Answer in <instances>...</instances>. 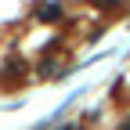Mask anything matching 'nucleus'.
Instances as JSON below:
<instances>
[{
	"label": "nucleus",
	"mask_w": 130,
	"mask_h": 130,
	"mask_svg": "<svg viewBox=\"0 0 130 130\" xmlns=\"http://www.w3.org/2000/svg\"><path fill=\"white\" fill-rule=\"evenodd\" d=\"M36 14H40V22H58L65 11H61L58 4H47V7H36Z\"/></svg>",
	"instance_id": "f257e3e1"
},
{
	"label": "nucleus",
	"mask_w": 130,
	"mask_h": 130,
	"mask_svg": "<svg viewBox=\"0 0 130 130\" xmlns=\"http://www.w3.org/2000/svg\"><path fill=\"white\" fill-rule=\"evenodd\" d=\"M119 130H130V119H123V123H119Z\"/></svg>",
	"instance_id": "f03ea898"
}]
</instances>
